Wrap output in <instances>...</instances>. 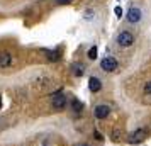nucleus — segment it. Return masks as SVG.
<instances>
[{
	"label": "nucleus",
	"mask_w": 151,
	"mask_h": 146,
	"mask_svg": "<svg viewBox=\"0 0 151 146\" xmlns=\"http://www.w3.org/2000/svg\"><path fill=\"white\" fill-rule=\"evenodd\" d=\"M146 138H148V131L143 129V127H139V129H136L134 132H131V136H129L127 141H129L131 145H137V143H143Z\"/></svg>",
	"instance_id": "f257e3e1"
},
{
	"label": "nucleus",
	"mask_w": 151,
	"mask_h": 146,
	"mask_svg": "<svg viewBox=\"0 0 151 146\" xmlns=\"http://www.w3.org/2000/svg\"><path fill=\"white\" fill-rule=\"evenodd\" d=\"M117 66H119V63H117L116 58H112V56H105L102 61H100V68L104 71H116Z\"/></svg>",
	"instance_id": "f03ea898"
},
{
	"label": "nucleus",
	"mask_w": 151,
	"mask_h": 146,
	"mask_svg": "<svg viewBox=\"0 0 151 146\" xmlns=\"http://www.w3.org/2000/svg\"><path fill=\"white\" fill-rule=\"evenodd\" d=\"M132 42H134V36L131 32H127V31H122L121 34L117 36V44L122 46V48H129Z\"/></svg>",
	"instance_id": "7ed1b4c3"
},
{
	"label": "nucleus",
	"mask_w": 151,
	"mask_h": 146,
	"mask_svg": "<svg viewBox=\"0 0 151 146\" xmlns=\"http://www.w3.org/2000/svg\"><path fill=\"white\" fill-rule=\"evenodd\" d=\"M66 102H68L66 95H65V93H58V95H55V97H53V109H56V111H61V109H65V107H66Z\"/></svg>",
	"instance_id": "20e7f679"
},
{
	"label": "nucleus",
	"mask_w": 151,
	"mask_h": 146,
	"mask_svg": "<svg viewBox=\"0 0 151 146\" xmlns=\"http://www.w3.org/2000/svg\"><path fill=\"white\" fill-rule=\"evenodd\" d=\"M93 114H95L97 119H107V116L110 114V107L105 104H100L93 109Z\"/></svg>",
	"instance_id": "39448f33"
},
{
	"label": "nucleus",
	"mask_w": 151,
	"mask_h": 146,
	"mask_svg": "<svg viewBox=\"0 0 151 146\" xmlns=\"http://www.w3.org/2000/svg\"><path fill=\"white\" fill-rule=\"evenodd\" d=\"M139 19H141V10L137 7H131L127 12V21L131 24H134V22H139Z\"/></svg>",
	"instance_id": "423d86ee"
},
{
	"label": "nucleus",
	"mask_w": 151,
	"mask_h": 146,
	"mask_svg": "<svg viewBox=\"0 0 151 146\" xmlns=\"http://www.w3.org/2000/svg\"><path fill=\"white\" fill-rule=\"evenodd\" d=\"M88 88H90V92L97 93V92H100V88H102V82H100L97 77H92L88 80Z\"/></svg>",
	"instance_id": "0eeeda50"
},
{
	"label": "nucleus",
	"mask_w": 151,
	"mask_h": 146,
	"mask_svg": "<svg viewBox=\"0 0 151 146\" xmlns=\"http://www.w3.org/2000/svg\"><path fill=\"white\" fill-rule=\"evenodd\" d=\"M10 65H12V55L10 53H0V66L7 68Z\"/></svg>",
	"instance_id": "6e6552de"
},
{
	"label": "nucleus",
	"mask_w": 151,
	"mask_h": 146,
	"mask_svg": "<svg viewBox=\"0 0 151 146\" xmlns=\"http://www.w3.org/2000/svg\"><path fill=\"white\" fill-rule=\"evenodd\" d=\"M82 109H83V104L78 100V99H71V111L73 112H82Z\"/></svg>",
	"instance_id": "1a4fd4ad"
},
{
	"label": "nucleus",
	"mask_w": 151,
	"mask_h": 146,
	"mask_svg": "<svg viewBox=\"0 0 151 146\" xmlns=\"http://www.w3.org/2000/svg\"><path fill=\"white\" fill-rule=\"evenodd\" d=\"M73 75H75V77H82L83 75V65H75V66H73Z\"/></svg>",
	"instance_id": "9d476101"
},
{
	"label": "nucleus",
	"mask_w": 151,
	"mask_h": 146,
	"mask_svg": "<svg viewBox=\"0 0 151 146\" xmlns=\"http://www.w3.org/2000/svg\"><path fill=\"white\" fill-rule=\"evenodd\" d=\"M97 53H99V51H97V46H92V48L88 49V55H87V56H88L90 60H95V58H97Z\"/></svg>",
	"instance_id": "9b49d317"
},
{
	"label": "nucleus",
	"mask_w": 151,
	"mask_h": 146,
	"mask_svg": "<svg viewBox=\"0 0 151 146\" xmlns=\"http://www.w3.org/2000/svg\"><path fill=\"white\" fill-rule=\"evenodd\" d=\"M44 53L48 55L49 60H58V55H56V53H53V51H48V49H44Z\"/></svg>",
	"instance_id": "f8f14e48"
},
{
	"label": "nucleus",
	"mask_w": 151,
	"mask_h": 146,
	"mask_svg": "<svg viewBox=\"0 0 151 146\" xmlns=\"http://www.w3.org/2000/svg\"><path fill=\"white\" fill-rule=\"evenodd\" d=\"M144 93H148V95H151V82H148V83H144Z\"/></svg>",
	"instance_id": "ddd939ff"
},
{
	"label": "nucleus",
	"mask_w": 151,
	"mask_h": 146,
	"mask_svg": "<svg viewBox=\"0 0 151 146\" xmlns=\"http://www.w3.org/2000/svg\"><path fill=\"white\" fill-rule=\"evenodd\" d=\"M114 12H116V15H117V17H121V15H122V9H121L119 5H117V7L114 9Z\"/></svg>",
	"instance_id": "4468645a"
},
{
	"label": "nucleus",
	"mask_w": 151,
	"mask_h": 146,
	"mask_svg": "<svg viewBox=\"0 0 151 146\" xmlns=\"http://www.w3.org/2000/svg\"><path fill=\"white\" fill-rule=\"evenodd\" d=\"M56 4H70V2H71V0H55Z\"/></svg>",
	"instance_id": "2eb2a0df"
},
{
	"label": "nucleus",
	"mask_w": 151,
	"mask_h": 146,
	"mask_svg": "<svg viewBox=\"0 0 151 146\" xmlns=\"http://www.w3.org/2000/svg\"><path fill=\"white\" fill-rule=\"evenodd\" d=\"M112 138H114V141H117V139H119V131H114V134H112Z\"/></svg>",
	"instance_id": "dca6fc26"
},
{
	"label": "nucleus",
	"mask_w": 151,
	"mask_h": 146,
	"mask_svg": "<svg viewBox=\"0 0 151 146\" xmlns=\"http://www.w3.org/2000/svg\"><path fill=\"white\" fill-rule=\"evenodd\" d=\"M0 107H2V97H0Z\"/></svg>",
	"instance_id": "f3484780"
},
{
	"label": "nucleus",
	"mask_w": 151,
	"mask_h": 146,
	"mask_svg": "<svg viewBox=\"0 0 151 146\" xmlns=\"http://www.w3.org/2000/svg\"><path fill=\"white\" fill-rule=\"evenodd\" d=\"M83 146H85V145H83Z\"/></svg>",
	"instance_id": "a211bd4d"
}]
</instances>
